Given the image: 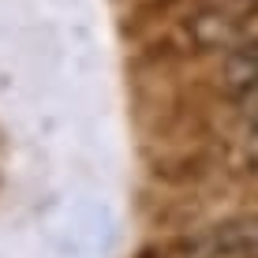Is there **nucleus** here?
I'll use <instances>...</instances> for the list:
<instances>
[{"label": "nucleus", "mask_w": 258, "mask_h": 258, "mask_svg": "<svg viewBox=\"0 0 258 258\" xmlns=\"http://www.w3.org/2000/svg\"><path fill=\"white\" fill-rule=\"evenodd\" d=\"M251 247H254V254H258V225L251 228Z\"/></svg>", "instance_id": "nucleus-1"}]
</instances>
